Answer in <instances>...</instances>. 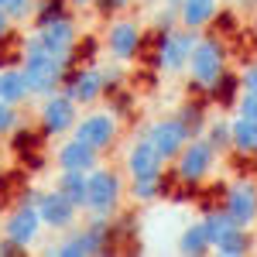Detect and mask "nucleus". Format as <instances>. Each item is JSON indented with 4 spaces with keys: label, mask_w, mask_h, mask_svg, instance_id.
Listing matches in <instances>:
<instances>
[{
    "label": "nucleus",
    "mask_w": 257,
    "mask_h": 257,
    "mask_svg": "<svg viewBox=\"0 0 257 257\" xmlns=\"http://www.w3.org/2000/svg\"><path fill=\"white\" fill-rule=\"evenodd\" d=\"M254 250V237L247 233V226H233V230H226L223 237L213 243V254L216 257H243Z\"/></svg>",
    "instance_id": "20"
},
{
    "label": "nucleus",
    "mask_w": 257,
    "mask_h": 257,
    "mask_svg": "<svg viewBox=\"0 0 257 257\" xmlns=\"http://www.w3.org/2000/svg\"><path fill=\"white\" fill-rule=\"evenodd\" d=\"M72 134L79 141H86V144H93L99 155L117 141L120 134V120L113 110H89V113H82L79 120H76V127H72Z\"/></svg>",
    "instance_id": "8"
},
{
    "label": "nucleus",
    "mask_w": 257,
    "mask_h": 257,
    "mask_svg": "<svg viewBox=\"0 0 257 257\" xmlns=\"http://www.w3.org/2000/svg\"><path fill=\"white\" fill-rule=\"evenodd\" d=\"M202 226H206V233H209V240H213V243H216V240L223 237V233H226V230H233V226H237V223H233V219L226 216V209H223V206H219V209H209V213H206V216H202Z\"/></svg>",
    "instance_id": "26"
},
{
    "label": "nucleus",
    "mask_w": 257,
    "mask_h": 257,
    "mask_svg": "<svg viewBox=\"0 0 257 257\" xmlns=\"http://www.w3.org/2000/svg\"><path fill=\"white\" fill-rule=\"evenodd\" d=\"M185 72H189V79H192L196 89L209 93V89L226 76V48H223V41L213 38V35H199Z\"/></svg>",
    "instance_id": "1"
},
{
    "label": "nucleus",
    "mask_w": 257,
    "mask_h": 257,
    "mask_svg": "<svg viewBox=\"0 0 257 257\" xmlns=\"http://www.w3.org/2000/svg\"><path fill=\"white\" fill-rule=\"evenodd\" d=\"M38 216L45 223V230H72L76 226V219H79V206L72 202L69 196H62L59 189H45L38 199Z\"/></svg>",
    "instance_id": "11"
},
{
    "label": "nucleus",
    "mask_w": 257,
    "mask_h": 257,
    "mask_svg": "<svg viewBox=\"0 0 257 257\" xmlns=\"http://www.w3.org/2000/svg\"><path fill=\"white\" fill-rule=\"evenodd\" d=\"M216 158H219V151L202 138V134H196V138L182 148V155L175 158V175L182 178L185 185H199V182H206V178L213 175Z\"/></svg>",
    "instance_id": "7"
},
{
    "label": "nucleus",
    "mask_w": 257,
    "mask_h": 257,
    "mask_svg": "<svg viewBox=\"0 0 257 257\" xmlns=\"http://www.w3.org/2000/svg\"><path fill=\"white\" fill-rule=\"evenodd\" d=\"M11 28H14V21H11V14L0 7V41H7V35H11Z\"/></svg>",
    "instance_id": "35"
},
{
    "label": "nucleus",
    "mask_w": 257,
    "mask_h": 257,
    "mask_svg": "<svg viewBox=\"0 0 257 257\" xmlns=\"http://www.w3.org/2000/svg\"><path fill=\"white\" fill-rule=\"evenodd\" d=\"M202 138L209 141L219 155H226V151L233 148V131H230V120H213V123H206V127H202Z\"/></svg>",
    "instance_id": "25"
},
{
    "label": "nucleus",
    "mask_w": 257,
    "mask_h": 257,
    "mask_svg": "<svg viewBox=\"0 0 257 257\" xmlns=\"http://www.w3.org/2000/svg\"><path fill=\"white\" fill-rule=\"evenodd\" d=\"M0 254L7 257H18V254H28V247H24V243H18V240H11V237H0Z\"/></svg>",
    "instance_id": "32"
},
{
    "label": "nucleus",
    "mask_w": 257,
    "mask_h": 257,
    "mask_svg": "<svg viewBox=\"0 0 257 257\" xmlns=\"http://www.w3.org/2000/svg\"><path fill=\"white\" fill-rule=\"evenodd\" d=\"M123 165H127V175H165V165H168V161L155 151V144L148 138H141L127 148Z\"/></svg>",
    "instance_id": "17"
},
{
    "label": "nucleus",
    "mask_w": 257,
    "mask_h": 257,
    "mask_svg": "<svg viewBox=\"0 0 257 257\" xmlns=\"http://www.w3.org/2000/svg\"><path fill=\"white\" fill-rule=\"evenodd\" d=\"M76 45H79V28H76V21L69 14L52 21V24H35L28 41H24V48H41V52H48V55H55L62 62H72Z\"/></svg>",
    "instance_id": "3"
},
{
    "label": "nucleus",
    "mask_w": 257,
    "mask_h": 257,
    "mask_svg": "<svg viewBox=\"0 0 257 257\" xmlns=\"http://www.w3.org/2000/svg\"><path fill=\"white\" fill-rule=\"evenodd\" d=\"M76 120H79V103L72 99V93H69L65 86L55 89L52 96L41 99L38 123H41V134H45V138H65V134H72Z\"/></svg>",
    "instance_id": "5"
},
{
    "label": "nucleus",
    "mask_w": 257,
    "mask_h": 257,
    "mask_svg": "<svg viewBox=\"0 0 257 257\" xmlns=\"http://www.w3.org/2000/svg\"><path fill=\"white\" fill-rule=\"evenodd\" d=\"M99 11H106V14H117V11H127L131 7V0H96Z\"/></svg>",
    "instance_id": "33"
},
{
    "label": "nucleus",
    "mask_w": 257,
    "mask_h": 257,
    "mask_svg": "<svg viewBox=\"0 0 257 257\" xmlns=\"http://www.w3.org/2000/svg\"><path fill=\"white\" fill-rule=\"evenodd\" d=\"M120 196H123V182L113 168L96 165L89 172V189H86V216H117Z\"/></svg>",
    "instance_id": "4"
},
{
    "label": "nucleus",
    "mask_w": 257,
    "mask_h": 257,
    "mask_svg": "<svg viewBox=\"0 0 257 257\" xmlns=\"http://www.w3.org/2000/svg\"><path fill=\"white\" fill-rule=\"evenodd\" d=\"M178 250H182L185 257H202V254H213V240H209V233H206L202 219L189 223V226L182 230V237H178Z\"/></svg>",
    "instance_id": "21"
},
{
    "label": "nucleus",
    "mask_w": 257,
    "mask_h": 257,
    "mask_svg": "<svg viewBox=\"0 0 257 257\" xmlns=\"http://www.w3.org/2000/svg\"><path fill=\"white\" fill-rule=\"evenodd\" d=\"M138 4H158V0H138Z\"/></svg>",
    "instance_id": "37"
},
{
    "label": "nucleus",
    "mask_w": 257,
    "mask_h": 257,
    "mask_svg": "<svg viewBox=\"0 0 257 257\" xmlns=\"http://www.w3.org/2000/svg\"><path fill=\"white\" fill-rule=\"evenodd\" d=\"M103 76H106V93L117 89L120 82H123V72H117V69H103Z\"/></svg>",
    "instance_id": "34"
},
{
    "label": "nucleus",
    "mask_w": 257,
    "mask_h": 257,
    "mask_svg": "<svg viewBox=\"0 0 257 257\" xmlns=\"http://www.w3.org/2000/svg\"><path fill=\"white\" fill-rule=\"evenodd\" d=\"M21 69H24V76H28V86H31L35 99H45V96H52L55 89H62L69 62L55 59V55H48V52H41V48H24Z\"/></svg>",
    "instance_id": "2"
},
{
    "label": "nucleus",
    "mask_w": 257,
    "mask_h": 257,
    "mask_svg": "<svg viewBox=\"0 0 257 257\" xmlns=\"http://www.w3.org/2000/svg\"><path fill=\"white\" fill-rule=\"evenodd\" d=\"M223 209H226V216L237 226H254L257 223V185L247 182V178L233 182L226 189V196H223Z\"/></svg>",
    "instance_id": "12"
},
{
    "label": "nucleus",
    "mask_w": 257,
    "mask_h": 257,
    "mask_svg": "<svg viewBox=\"0 0 257 257\" xmlns=\"http://www.w3.org/2000/svg\"><path fill=\"white\" fill-rule=\"evenodd\" d=\"M230 131H233V151H240V155H257V120L233 117L230 120Z\"/></svg>",
    "instance_id": "23"
},
{
    "label": "nucleus",
    "mask_w": 257,
    "mask_h": 257,
    "mask_svg": "<svg viewBox=\"0 0 257 257\" xmlns=\"http://www.w3.org/2000/svg\"><path fill=\"white\" fill-rule=\"evenodd\" d=\"M55 189H59L62 196H69L82 209L86 206V189H89V172H59Z\"/></svg>",
    "instance_id": "22"
},
{
    "label": "nucleus",
    "mask_w": 257,
    "mask_h": 257,
    "mask_svg": "<svg viewBox=\"0 0 257 257\" xmlns=\"http://www.w3.org/2000/svg\"><path fill=\"white\" fill-rule=\"evenodd\" d=\"M55 257H93V254H106V240L96 237L89 226L86 230H65V237L52 247Z\"/></svg>",
    "instance_id": "16"
},
{
    "label": "nucleus",
    "mask_w": 257,
    "mask_h": 257,
    "mask_svg": "<svg viewBox=\"0 0 257 257\" xmlns=\"http://www.w3.org/2000/svg\"><path fill=\"white\" fill-rule=\"evenodd\" d=\"M18 127H21V113H18V106H11V103H4V99H0V138L14 134Z\"/></svg>",
    "instance_id": "29"
},
{
    "label": "nucleus",
    "mask_w": 257,
    "mask_h": 257,
    "mask_svg": "<svg viewBox=\"0 0 257 257\" xmlns=\"http://www.w3.org/2000/svg\"><path fill=\"white\" fill-rule=\"evenodd\" d=\"M106 52H110V59L117 62V65H127V62H134L141 55V45H144V31H141L138 21L131 18H117L110 24V31H106Z\"/></svg>",
    "instance_id": "9"
},
{
    "label": "nucleus",
    "mask_w": 257,
    "mask_h": 257,
    "mask_svg": "<svg viewBox=\"0 0 257 257\" xmlns=\"http://www.w3.org/2000/svg\"><path fill=\"white\" fill-rule=\"evenodd\" d=\"M0 7H7V0H0Z\"/></svg>",
    "instance_id": "38"
},
{
    "label": "nucleus",
    "mask_w": 257,
    "mask_h": 257,
    "mask_svg": "<svg viewBox=\"0 0 257 257\" xmlns=\"http://www.w3.org/2000/svg\"><path fill=\"white\" fill-rule=\"evenodd\" d=\"M41 230H45V223H41V216H38V206H24V202H18V206L7 213V219H4V237L24 243L28 250L38 243Z\"/></svg>",
    "instance_id": "13"
},
{
    "label": "nucleus",
    "mask_w": 257,
    "mask_h": 257,
    "mask_svg": "<svg viewBox=\"0 0 257 257\" xmlns=\"http://www.w3.org/2000/svg\"><path fill=\"white\" fill-rule=\"evenodd\" d=\"M65 89L72 93V99L79 106H93L96 99L106 96V76H103L99 65H82V69L72 72V79L65 82Z\"/></svg>",
    "instance_id": "15"
},
{
    "label": "nucleus",
    "mask_w": 257,
    "mask_h": 257,
    "mask_svg": "<svg viewBox=\"0 0 257 257\" xmlns=\"http://www.w3.org/2000/svg\"><path fill=\"white\" fill-rule=\"evenodd\" d=\"M240 86L250 89V93H257V62H250V65L240 72Z\"/></svg>",
    "instance_id": "31"
},
{
    "label": "nucleus",
    "mask_w": 257,
    "mask_h": 257,
    "mask_svg": "<svg viewBox=\"0 0 257 257\" xmlns=\"http://www.w3.org/2000/svg\"><path fill=\"white\" fill-rule=\"evenodd\" d=\"M144 138L155 144V151H158L165 161H175L178 155H182V148L192 141V131L178 117H165V120H155V123L144 131Z\"/></svg>",
    "instance_id": "10"
},
{
    "label": "nucleus",
    "mask_w": 257,
    "mask_h": 257,
    "mask_svg": "<svg viewBox=\"0 0 257 257\" xmlns=\"http://www.w3.org/2000/svg\"><path fill=\"white\" fill-rule=\"evenodd\" d=\"M0 99L11 103V106H24L28 99H35L31 86H28V76L21 65H7L0 69Z\"/></svg>",
    "instance_id": "19"
},
{
    "label": "nucleus",
    "mask_w": 257,
    "mask_h": 257,
    "mask_svg": "<svg viewBox=\"0 0 257 257\" xmlns=\"http://www.w3.org/2000/svg\"><path fill=\"white\" fill-rule=\"evenodd\" d=\"M161 178L165 175H131L127 192H131V199H138V202H155L158 192H161Z\"/></svg>",
    "instance_id": "24"
},
{
    "label": "nucleus",
    "mask_w": 257,
    "mask_h": 257,
    "mask_svg": "<svg viewBox=\"0 0 257 257\" xmlns=\"http://www.w3.org/2000/svg\"><path fill=\"white\" fill-rule=\"evenodd\" d=\"M65 18V0H38L35 4V24H52V21Z\"/></svg>",
    "instance_id": "27"
},
{
    "label": "nucleus",
    "mask_w": 257,
    "mask_h": 257,
    "mask_svg": "<svg viewBox=\"0 0 257 257\" xmlns=\"http://www.w3.org/2000/svg\"><path fill=\"white\" fill-rule=\"evenodd\" d=\"M196 41H199V31H189V28H182V24L161 31V38H158V69L165 72V76L185 72Z\"/></svg>",
    "instance_id": "6"
},
{
    "label": "nucleus",
    "mask_w": 257,
    "mask_h": 257,
    "mask_svg": "<svg viewBox=\"0 0 257 257\" xmlns=\"http://www.w3.org/2000/svg\"><path fill=\"white\" fill-rule=\"evenodd\" d=\"M65 4H69V7H93L96 0H65Z\"/></svg>",
    "instance_id": "36"
},
{
    "label": "nucleus",
    "mask_w": 257,
    "mask_h": 257,
    "mask_svg": "<svg viewBox=\"0 0 257 257\" xmlns=\"http://www.w3.org/2000/svg\"><path fill=\"white\" fill-rule=\"evenodd\" d=\"M175 117L182 120L189 131H192V138H196V134H202V127H206V117H202V110H199V106H192V103H189V106H182Z\"/></svg>",
    "instance_id": "28"
},
{
    "label": "nucleus",
    "mask_w": 257,
    "mask_h": 257,
    "mask_svg": "<svg viewBox=\"0 0 257 257\" xmlns=\"http://www.w3.org/2000/svg\"><path fill=\"white\" fill-rule=\"evenodd\" d=\"M55 165H59V172H93L99 165V151L93 144L79 141L76 134H69V138H62L59 151H55Z\"/></svg>",
    "instance_id": "14"
},
{
    "label": "nucleus",
    "mask_w": 257,
    "mask_h": 257,
    "mask_svg": "<svg viewBox=\"0 0 257 257\" xmlns=\"http://www.w3.org/2000/svg\"><path fill=\"white\" fill-rule=\"evenodd\" d=\"M219 14V0H182L178 4V24L189 31H206Z\"/></svg>",
    "instance_id": "18"
},
{
    "label": "nucleus",
    "mask_w": 257,
    "mask_h": 257,
    "mask_svg": "<svg viewBox=\"0 0 257 257\" xmlns=\"http://www.w3.org/2000/svg\"><path fill=\"white\" fill-rule=\"evenodd\" d=\"M237 117H247V120H257V93L243 89L237 96Z\"/></svg>",
    "instance_id": "30"
}]
</instances>
